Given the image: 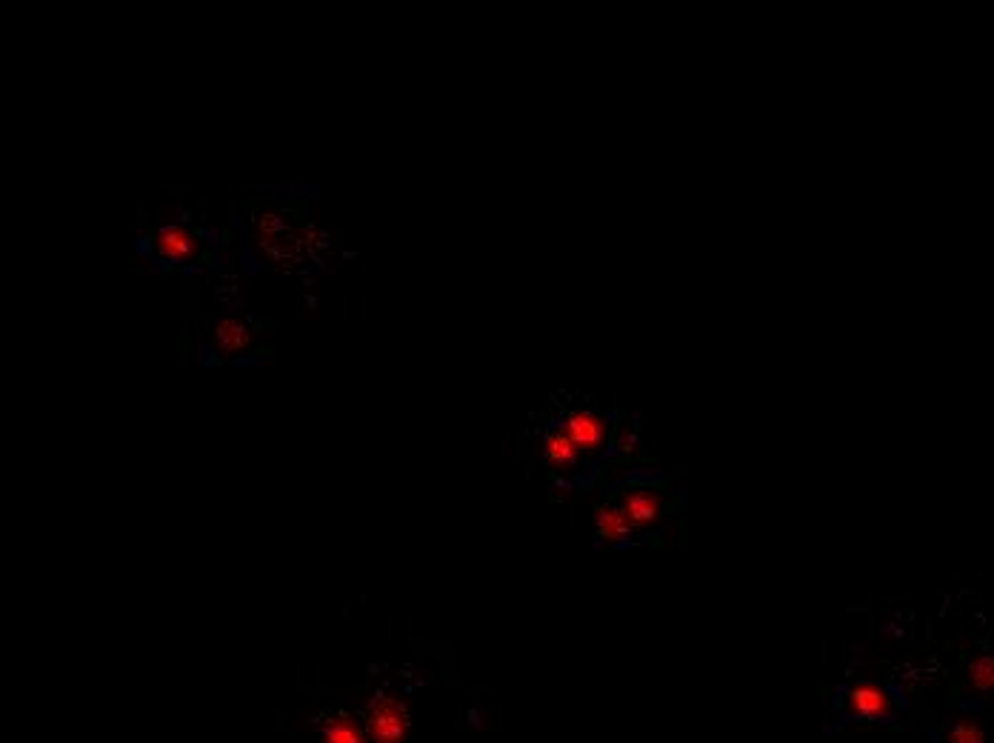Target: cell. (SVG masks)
I'll list each match as a JSON object with an SVG mask.
<instances>
[{
    "label": "cell",
    "instance_id": "8",
    "mask_svg": "<svg viewBox=\"0 0 994 743\" xmlns=\"http://www.w3.org/2000/svg\"><path fill=\"white\" fill-rule=\"evenodd\" d=\"M597 535L606 543H626L635 535V526L623 515L617 503H600L595 509Z\"/></svg>",
    "mask_w": 994,
    "mask_h": 743
},
{
    "label": "cell",
    "instance_id": "9",
    "mask_svg": "<svg viewBox=\"0 0 994 743\" xmlns=\"http://www.w3.org/2000/svg\"><path fill=\"white\" fill-rule=\"evenodd\" d=\"M966 683L975 692H994V655H977L969 661Z\"/></svg>",
    "mask_w": 994,
    "mask_h": 743
},
{
    "label": "cell",
    "instance_id": "11",
    "mask_svg": "<svg viewBox=\"0 0 994 743\" xmlns=\"http://www.w3.org/2000/svg\"><path fill=\"white\" fill-rule=\"evenodd\" d=\"M215 343H218L223 352H240L246 349L249 343V332L243 329V323L238 321H220L218 329H215Z\"/></svg>",
    "mask_w": 994,
    "mask_h": 743
},
{
    "label": "cell",
    "instance_id": "4",
    "mask_svg": "<svg viewBox=\"0 0 994 743\" xmlns=\"http://www.w3.org/2000/svg\"><path fill=\"white\" fill-rule=\"evenodd\" d=\"M623 515L629 518V523L635 526V532H646L652 529L657 521H660V512H663V503H660V495L655 489L649 486H629L623 495H620V503Z\"/></svg>",
    "mask_w": 994,
    "mask_h": 743
},
{
    "label": "cell",
    "instance_id": "10",
    "mask_svg": "<svg viewBox=\"0 0 994 743\" xmlns=\"http://www.w3.org/2000/svg\"><path fill=\"white\" fill-rule=\"evenodd\" d=\"M943 741L946 743H989V738H986V729H983V723L975 721V718H960V721H955L952 726H949V729H946Z\"/></svg>",
    "mask_w": 994,
    "mask_h": 743
},
{
    "label": "cell",
    "instance_id": "6",
    "mask_svg": "<svg viewBox=\"0 0 994 743\" xmlns=\"http://www.w3.org/2000/svg\"><path fill=\"white\" fill-rule=\"evenodd\" d=\"M543 458L557 472H572L583 461V452L577 449V443L560 426H552L543 435Z\"/></svg>",
    "mask_w": 994,
    "mask_h": 743
},
{
    "label": "cell",
    "instance_id": "3",
    "mask_svg": "<svg viewBox=\"0 0 994 743\" xmlns=\"http://www.w3.org/2000/svg\"><path fill=\"white\" fill-rule=\"evenodd\" d=\"M560 429L577 443V449L583 455L600 452V446L606 443V421L592 409H569L563 415Z\"/></svg>",
    "mask_w": 994,
    "mask_h": 743
},
{
    "label": "cell",
    "instance_id": "2",
    "mask_svg": "<svg viewBox=\"0 0 994 743\" xmlns=\"http://www.w3.org/2000/svg\"><path fill=\"white\" fill-rule=\"evenodd\" d=\"M895 698L877 683H857L849 692V718L855 721H892Z\"/></svg>",
    "mask_w": 994,
    "mask_h": 743
},
{
    "label": "cell",
    "instance_id": "5",
    "mask_svg": "<svg viewBox=\"0 0 994 743\" xmlns=\"http://www.w3.org/2000/svg\"><path fill=\"white\" fill-rule=\"evenodd\" d=\"M155 255L166 263H189L198 255V238L186 226H163L155 235Z\"/></svg>",
    "mask_w": 994,
    "mask_h": 743
},
{
    "label": "cell",
    "instance_id": "1",
    "mask_svg": "<svg viewBox=\"0 0 994 743\" xmlns=\"http://www.w3.org/2000/svg\"><path fill=\"white\" fill-rule=\"evenodd\" d=\"M369 743H409V712L400 698L378 695L366 709Z\"/></svg>",
    "mask_w": 994,
    "mask_h": 743
},
{
    "label": "cell",
    "instance_id": "7",
    "mask_svg": "<svg viewBox=\"0 0 994 743\" xmlns=\"http://www.w3.org/2000/svg\"><path fill=\"white\" fill-rule=\"evenodd\" d=\"M320 743H369L366 723L349 712H329L320 721Z\"/></svg>",
    "mask_w": 994,
    "mask_h": 743
}]
</instances>
